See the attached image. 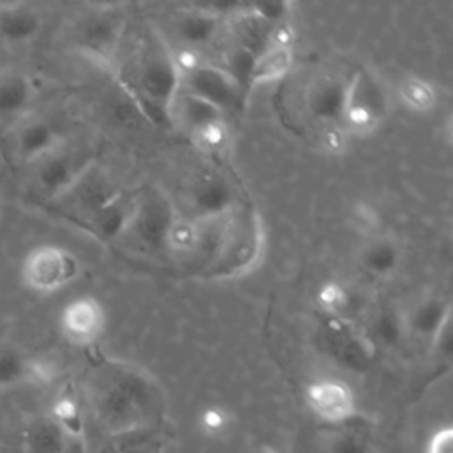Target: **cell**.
Returning <instances> with one entry per match:
<instances>
[{"mask_svg": "<svg viewBox=\"0 0 453 453\" xmlns=\"http://www.w3.org/2000/svg\"><path fill=\"white\" fill-rule=\"evenodd\" d=\"M388 113V96L379 80L368 71H356L342 88L340 127L345 134L373 133Z\"/></svg>", "mask_w": 453, "mask_h": 453, "instance_id": "obj_1", "label": "cell"}, {"mask_svg": "<svg viewBox=\"0 0 453 453\" xmlns=\"http://www.w3.org/2000/svg\"><path fill=\"white\" fill-rule=\"evenodd\" d=\"M81 265L73 251L57 244H39L32 248L21 264L23 283L41 294L57 292L80 276Z\"/></svg>", "mask_w": 453, "mask_h": 453, "instance_id": "obj_2", "label": "cell"}, {"mask_svg": "<svg viewBox=\"0 0 453 453\" xmlns=\"http://www.w3.org/2000/svg\"><path fill=\"white\" fill-rule=\"evenodd\" d=\"M306 402L319 419L331 425H345L357 412L354 391L340 379H317L310 382Z\"/></svg>", "mask_w": 453, "mask_h": 453, "instance_id": "obj_3", "label": "cell"}, {"mask_svg": "<svg viewBox=\"0 0 453 453\" xmlns=\"http://www.w3.org/2000/svg\"><path fill=\"white\" fill-rule=\"evenodd\" d=\"M58 324L67 342L87 347L101 338L106 326V313L96 297L78 296L62 308Z\"/></svg>", "mask_w": 453, "mask_h": 453, "instance_id": "obj_4", "label": "cell"}, {"mask_svg": "<svg viewBox=\"0 0 453 453\" xmlns=\"http://www.w3.org/2000/svg\"><path fill=\"white\" fill-rule=\"evenodd\" d=\"M35 163V184L46 198H58L85 168H76L67 152L51 150Z\"/></svg>", "mask_w": 453, "mask_h": 453, "instance_id": "obj_5", "label": "cell"}, {"mask_svg": "<svg viewBox=\"0 0 453 453\" xmlns=\"http://www.w3.org/2000/svg\"><path fill=\"white\" fill-rule=\"evenodd\" d=\"M42 27L37 9L28 4H5L0 7V35L4 41L21 44L34 39Z\"/></svg>", "mask_w": 453, "mask_h": 453, "instance_id": "obj_6", "label": "cell"}, {"mask_svg": "<svg viewBox=\"0 0 453 453\" xmlns=\"http://www.w3.org/2000/svg\"><path fill=\"white\" fill-rule=\"evenodd\" d=\"M292 65H294L292 48L265 46L260 53L253 57L246 78L251 87L276 83L290 73Z\"/></svg>", "mask_w": 453, "mask_h": 453, "instance_id": "obj_7", "label": "cell"}, {"mask_svg": "<svg viewBox=\"0 0 453 453\" xmlns=\"http://www.w3.org/2000/svg\"><path fill=\"white\" fill-rule=\"evenodd\" d=\"M53 126L42 119L27 120L16 134L18 154L25 161H37L58 147Z\"/></svg>", "mask_w": 453, "mask_h": 453, "instance_id": "obj_8", "label": "cell"}, {"mask_svg": "<svg viewBox=\"0 0 453 453\" xmlns=\"http://www.w3.org/2000/svg\"><path fill=\"white\" fill-rule=\"evenodd\" d=\"M69 437L50 418L32 419L23 430V446L28 453H65Z\"/></svg>", "mask_w": 453, "mask_h": 453, "instance_id": "obj_9", "label": "cell"}, {"mask_svg": "<svg viewBox=\"0 0 453 453\" xmlns=\"http://www.w3.org/2000/svg\"><path fill=\"white\" fill-rule=\"evenodd\" d=\"M168 113L180 122L184 127H188L189 131L209 120L214 117H223V111L219 108H216L212 103L205 101L203 97L188 92V90H175V94L172 96L170 103H168Z\"/></svg>", "mask_w": 453, "mask_h": 453, "instance_id": "obj_10", "label": "cell"}, {"mask_svg": "<svg viewBox=\"0 0 453 453\" xmlns=\"http://www.w3.org/2000/svg\"><path fill=\"white\" fill-rule=\"evenodd\" d=\"M203 241L198 221L184 216H172L163 235V242L177 255L195 253Z\"/></svg>", "mask_w": 453, "mask_h": 453, "instance_id": "obj_11", "label": "cell"}, {"mask_svg": "<svg viewBox=\"0 0 453 453\" xmlns=\"http://www.w3.org/2000/svg\"><path fill=\"white\" fill-rule=\"evenodd\" d=\"M400 103L414 113H430L437 106V88L421 76H405L398 83Z\"/></svg>", "mask_w": 453, "mask_h": 453, "instance_id": "obj_12", "label": "cell"}, {"mask_svg": "<svg viewBox=\"0 0 453 453\" xmlns=\"http://www.w3.org/2000/svg\"><path fill=\"white\" fill-rule=\"evenodd\" d=\"M32 90L27 76L7 73L0 76V115L11 117L23 111L30 101Z\"/></svg>", "mask_w": 453, "mask_h": 453, "instance_id": "obj_13", "label": "cell"}, {"mask_svg": "<svg viewBox=\"0 0 453 453\" xmlns=\"http://www.w3.org/2000/svg\"><path fill=\"white\" fill-rule=\"evenodd\" d=\"M189 134H191L193 143L202 152H209V154L223 150L230 138V131H228V124H226L225 117L209 119V120L195 126L189 131Z\"/></svg>", "mask_w": 453, "mask_h": 453, "instance_id": "obj_14", "label": "cell"}, {"mask_svg": "<svg viewBox=\"0 0 453 453\" xmlns=\"http://www.w3.org/2000/svg\"><path fill=\"white\" fill-rule=\"evenodd\" d=\"M361 260L368 273L375 276H386L396 269L398 250L388 239H375L365 248Z\"/></svg>", "mask_w": 453, "mask_h": 453, "instance_id": "obj_15", "label": "cell"}, {"mask_svg": "<svg viewBox=\"0 0 453 453\" xmlns=\"http://www.w3.org/2000/svg\"><path fill=\"white\" fill-rule=\"evenodd\" d=\"M50 418L62 428V432L73 439L83 434V416L81 409L73 395H62L55 400Z\"/></svg>", "mask_w": 453, "mask_h": 453, "instance_id": "obj_16", "label": "cell"}, {"mask_svg": "<svg viewBox=\"0 0 453 453\" xmlns=\"http://www.w3.org/2000/svg\"><path fill=\"white\" fill-rule=\"evenodd\" d=\"M315 299L322 311H326L327 315H334V317L343 313L350 304V294H349L347 287L334 280L324 281L319 287Z\"/></svg>", "mask_w": 453, "mask_h": 453, "instance_id": "obj_17", "label": "cell"}, {"mask_svg": "<svg viewBox=\"0 0 453 453\" xmlns=\"http://www.w3.org/2000/svg\"><path fill=\"white\" fill-rule=\"evenodd\" d=\"M28 377V357L16 349L0 350V388H11L27 380Z\"/></svg>", "mask_w": 453, "mask_h": 453, "instance_id": "obj_18", "label": "cell"}, {"mask_svg": "<svg viewBox=\"0 0 453 453\" xmlns=\"http://www.w3.org/2000/svg\"><path fill=\"white\" fill-rule=\"evenodd\" d=\"M329 453H370V442L359 432H338L329 441Z\"/></svg>", "mask_w": 453, "mask_h": 453, "instance_id": "obj_19", "label": "cell"}, {"mask_svg": "<svg viewBox=\"0 0 453 453\" xmlns=\"http://www.w3.org/2000/svg\"><path fill=\"white\" fill-rule=\"evenodd\" d=\"M296 39V30L287 21H276L273 28L267 34V46H278V48H292Z\"/></svg>", "mask_w": 453, "mask_h": 453, "instance_id": "obj_20", "label": "cell"}, {"mask_svg": "<svg viewBox=\"0 0 453 453\" xmlns=\"http://www.w3.org/2000/svg\"><path fill=\"white\" fill-rule=\"evenodd\" d=\"M425 453H453V430L449 425L437 428L430 435Z\"/></svg>", "mask_w": 453, "mask_h": 453, "instance_id": "obj_21", "label": "cell"}, {"mask_svg": "<svg viewBox=\"0 0 453 453\" xmlns=\"http://www.w3.org/2000/svg\"><path fill=\"white\" fill-rule=\"evenodd\" d=\"M324 149L331 154H338L345 149V131L340 126H329L322 134Z\"/></svg>", "mask_w": 453, "mask_h": 453, "instance_id": "obj_22", "label": "cell"}, {"mask_svg": "<svg viewBox=\"0 0 453 453\" xmlns=\"http://www.w3.org/2000/svg\"><path fill=\"white\" fill-rule=\"evenodd\" d=\"M203 423L207 428L211 430H219L226 425V414L223 409H218V407H209L203 416H202Z\"/></svg>", "mask_w": 453, "mask_h": 453, "instance_id": "obj_23", "label": "cell"}, {"mask_svg": "<svg viewBox=\"0 0 453 453\" xmlns=\"http://www.w3.org/2000/svg\"><path fill=\"white\" fill-rule=\"evenodd\" d=\"M110 453H152L147 444L140 442H127V444H119L115 446Z\"/></svg>", "mask_w": 453, "mask_h": 453, "instance_id": "obj_24", "label": "cell"}]
</instances>
